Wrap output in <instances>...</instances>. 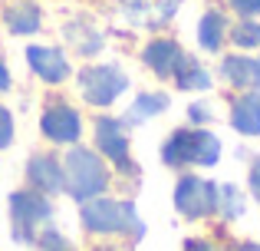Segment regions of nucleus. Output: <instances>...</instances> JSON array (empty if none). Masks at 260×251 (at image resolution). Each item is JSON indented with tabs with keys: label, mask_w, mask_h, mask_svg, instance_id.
<instances>
[{
	"label": "nucleus",
	"mask_w": 260,
	"mask_h": 251,
	"mask_svg": "<svg viewBox=\"0 0 260 251\" xmlns=\"http://www.w3.org/2000/svg\"><path fill=\"white\" fill-rule=\"evenodd\" d=\"M188 116H191V123H194V126H204V123L211 119V106H204V103H194V106L188 109Z\"/></svg>",
	"instance_id": "24"
},
{
	"label": "nucleus",
	"mask_w": 260,
	"mask_h": 251,
	"mask_svg": "<svg viewBox=\"0 0 260 251\" xmlns=\"http://www.w3.org/2000/svg\"><path fill=\"white\" fill-rule=\"evenodd\" d=\"M7 26H10V33H17V37H23V33H37L40 30V10L33 4L13 7V10L7 13Z\"/></svg>",
	"instance_id": "17"
},
{
	"label": "nucleus",
	"mask_w": 260,
	"mask_h": 251,
	"mask_svg": "<svg viewBox=\"0 0 260 251\" xmlns=\"http://www.w3.org/2000/svg\"><path fill=\"white\" fill-rule=\"evenodd\" d=\"M83 225L95 235H132L135 241L145 235V225L135 215L132 202L115 199H92L83 205Z\"/></svg>",
	"instance_id": "1"
},
{
	"label": "nucleus",
	"mask_w": 260,
	"mask_h": 251,
	"mask_svg": "<svg viewBox=\"0 0 260 251\" xmlns=\"http://www.w3.org/2000/svg\"><path fill=\"white\" fill-rule=\"evenodd\" d=\"M66 33L73 37L70 43L76 46L83 57H92V53H99V50H102V37H99L95 30H89L86 23H70V26H66Z\"/></svg>",
	"instance_id": "18"
},
{
	"label": "nucleus",
	"mask_w": 260,
	"mask_h": 251,
	"mask_svg": "<svg viewBox=\"0 0 260 251\" xmlns=\"http://www.w3.org/2000/svg\"><path fill=\"white\" fill-rule=\"evenodd\" d=\"M13 142V119H10V113L0 106V149H7Z\"/></svg>",
	"instance_id": "22"
},
{
	"label": "nucleus",
	"mask_w": 260,
	"mask_h": 251,
	"mask_svg": "<svg viewBox=\"0 0 260 251\" xmlns=\"http://www.w3.org/2000/svg\"><path fill=\"white\" fill-rule=\"evenodd\" d=\"M7 86H10V70H7V63L0 60V93H4Z\"/></svg>",
	"instance_id": "26"
},
{
	"label": "nucleus",
	"mask_w": 260,
	"mask_h": 251,
	"mask_svg": "<svg viewBox=\"0 0 260 251\" xmlns=\"http://www.w3.org/2000/svg\"><path fill=\"white\" fill-rule=\"evenodd\" d=\"M250 192H254V199L260 202V159L250 165Z\"/></svg>",
	"instance_id": "25"
},
{
	"label": "nucleus",
	"mask_w": 260,
	"mask_h": 251,
	"mask_svg": "<svg viewBox=\"0 0 260 251\" xmlns=\"http://www.w3.org/2000/svg\"><path fill=\"white\" fill-rule=\"evenodd\" d=\"M231 126L244 135H260V93H247L231 103Z\"/></svg>",
	"instance_id": "13"
},
{
	"label": "nucleus",
	"mask_w": 260,
	"mask_h": 251,
	"mask_svg": "<svg viewBox=\"0 0 260 251\" xmlns=\"http://www.w3.org/2000/svg\"><path fill=\"white\" fill-rule=\"evenodd\" d=\"M95 251H125V248H115V245H99Z\"/></svg>",
	"instance_id": "28"
},
{
	"label": "nucleus",
	"mask_w": 260,
	"mask_h": 251,
	"mask_svg": "<svg viewBox=\"0 0 260 251\" xmlns=\"http://www.w3.org/2000/svg\"><path fill=\"white\" fill-rule=\"evenodd\" d=\"M50 218H53V208L40 192H13L10 195L13 241H20V245L37 241V225H43Z\"/></svg>",
	"instance_id": "4"
},
{
	"label": "nucleus",
	"mask_w": 260,
	"mask_h": 251,
	"mask_svg": "<svg viewBox=\"0 0 260 251\" xmlns=\"http://www.w3.org/2000/svg\"><path fill=\"white\" fill-rule=\"evenodd\" d=\"M122 129H125L122 119L102 116L99 123H95V146L102 149V155H109V159L128 175V172H135V165H132V159H128V139H125Z\"/></svg>",
	"instance_id": "7"
},
{
	"label": "nucleus",
	"mask_w": 260,
	"mask_h": 251,
	"mask_svg": "<svg viewBox=\"0 0 260 251\" xmlns=\"http://www.w3.org/2000/svg\"><path fill=\"white\" fill-rule=\"evenodd\" d=\"M224 17L217 10H208L201 17V23H198V43L204 46L208 53H214V50H221V43H224Z\"/></svg>",
	"instance_id": "16"
},
{
	"label": "nucleus",
	"mask_w": 260,
	"mask_h": 251,
	"mask_svg": "<svg viewBox=\"0 0 260 251\" xmlns=\"http://www.w3.org/2000/svg\"><path fill=\"white\" fill-rule=\"evenodd\" d=\"M109 182V169L102 165V159L92 152V149H70L63 165V185L70 188V195L76 202H89L92 195H99Z\"/></svg>",
	"instance_id": "2"
},
{
	"label": "nucleus",
	"mask_w": 260,
	"mask_h": 251,
	"mask_svg": "<svg viewBox=\"0 0 260 251\" xmlns=\"http://www.w3.org/2000/svg\"><path fill=\"white\" fill-rule=\"evenodd\" d=\"M161 109H168L165 93H139L135 103L128 106V113L122 116V123H145V119H152L155 113H161Z\"/></svg>",
	"instance_id": "14"
},
{
	"label": "nucleus",
	"mask_w": 260,
	"mask_h": 251,
	"mask_svg": "<svg viewBox=\"0 0 260 251\" xmlns=\"http://www.w3.org/2000/svg\"><path fill=\"white\" fill-rule=\"evenodd\" d=\"M26 60H30V70L50 86L63 83V79L70 76V63H66V57L56 46H30V50H26Z\"/></svg>",
	"instance_id": "9"
},
{
	"label": "nucleus",
	"mask_w": 260,
	"mask_h": 251,
	"mask_svg": "<svg viewBox=\"0 0 260 251\" xmlns=\"http://www.w3.org/2000/svg\"><path fill=\"white\" fill-rule=\"evenodd\" d=\"M40 129H43L46 139L70 146V142H76L79 132H83V119H79V113L73 109V106L56 103V106H50V109L43 113V119H40Z\"/></svg>",
	"instance_id": "8"
},
{
	"label": "nucleus",
	"mask_w": 260,
	"mask_h": 251,
	"mask_svg": "<svg viewBox=\"0 0 260 251\" xmlns=\"http://www.w3.org/2000/svg\"><path fill=\"white\" fill-rule=\"evenodd\" d=\"M161 159L168 165H214L221 159V142L217 135L204 132V129H178L161 149Z\"/></svg>",
	"instance_id": "3"
},
{
	"label": "nucleus",
	"mask_w": 260,
	"mask_h": 251,
	"mask_svg": "<svg viewBox=\"0 0 260 251\" xmlns=\"http://www.w3.org/2000/svg\"><path fill=\"white\" fill-rule=\"evenodd\" d=\"M231 43L241 46V50H254L260 46V23L250 17H244L241 23H234V30H231Z\"/></svg>",
	"instance_id": "19"
},
{
	"label": "nucleus",
	"mask_w": 260,
	"mask_h": 251,
	"mask_svg": "<svg viewBox=\"0 0 260 251\" xmlns=\"http://www.w3.org/2000/svg\"><path fill=\"white\" fill-rule=\"evenodd\" d=\"M175 208L184 218H204L217 212V185L198 175H184L175 185Z\"/></svg>",
	"instance_id": "6"
},
{
	"label": "nucleus",
	"mask_w": 260,
	"mask_h": 251,
	"mask_svg": "<svg viewBox=\"0 0 260 251\" xmlns=\"http://www.w3.org/2000/svg\"><path fill=\"white\" fill-rule=\"evenodd\" d=\"M221 76L231 86H241V90H260V60L228 57L221 63Z\"/></svg>",
	"instance_id": "12"
},
{
	"label": "nucleus",
	"mask_w": 260,
	"mask_h": 251,
	"mask_svg": "<svg viewBox=\"0 0 260 251\" xmlns=\"http://www.w3.org/2000/svg\"><path fill=\"white\" fill-rule=\"evenodd\" d=\"M181 46L175 43V40H152V43L142 50V60H145V66L155 73V76H172L178 60H181Z\"/></svg>",
	"instance_id": "11"
},
{
	"label": "nucleus",
	"mask_w": 260,
	"mask_h": 251,
	"mask_svg": "<svg viewBox=\"0 0 260 251\" xmlns=\"http://www.w3.org/2000/svg\"><path fill=\"white\" fill-rule=\"evenodd\" d=\"M217 208H221V215H224L228 221L241 218V212H244V199H241V192H237L234 185L217 188Z\"/></svg>",
	"instance_id": "20"
},
{
	"label": "nucleus",
	"mask_w": 260,
	"mask_h": 251,
	"mask_svg": "<svg viewBox=\"0 0 260 251\" xmlns=\"http://www.w3.org/2000/svg\"><path fill=\"white\" fill-rule=\"evenodd\" d=\"M231 7H234L241 17H250V20L260 13V0H231Z\"/></svg>",
	"instance_id": "23"
},
{
	"label": "nucleus",
	"mask_w": 260,
	"mask_h": 251,
	"mask_svg": "<svg viewBox=\"0 0 260 251\" xmlns=\"http://www.w3.org/2000/svg\"><path fill=\"white\" fill-rule=\"evenodd\" d=\"M172 76H175V83L181 86V90H208V86H211L208 70H204L198 60H191V57L178 60V66H175Z\"/></svg>",
	"instance_id": "15"
},
{
	"label": "nucleus",
	"mask_w": 260,
	"mask_h": 251,
	"mask_svg": "<svg viewBox=\"0 0 260 251\" xmlns=\"http://www.w3.org/2000/svg\"><path fill=\"white\" fill-rule=\"evenodd\" d=\"M40 248H43V251H76L63 235L56 232V228H46V232L40 235Z\"/></svg>",
	"instance_id": "21"
},
{
	"label": "nucleus",
	"mask_w": 260,
	"mask_h": 251,
	"mask_svg": "<svg viewBox=\"0 0 260 251\" xmlns=\"http://www.w3.org/2000/svg\"><path fill=\"white\" fill-rule=\"evenodd\" d=\"M26 179L40 195H53L63 188V165L53 155H33L26 165Z\"/></svg>",
	"instance_id": "10"
},
{
	"label": "nucleus",
	"mask_w": 260,
	"mask_h": 251,
	"mask_svg": "<svg viewBox=\"0 0 260 251\" xmlns=\"http://www.w3.org/2000/svg\"><path fill=\"white\" fill-rule=\"evenodd\" d=\"M184 251H214L208 245V241H188V245H184Z\"/></svg>",
	"instance_id": "27"
},
{
	"label": "nucleus",
	"mask_w": 260,
	"mask_h": 251,
	"mask_svg": "<svg viewBox=\"0 0 260 251\" xmlns=\"http://www.w3.org/2000/svg\"><path fill=\"white\" fill-rule=\"evenodd\" d=\"M128 76L119 70L115 63H102V66H86L79 73V90H83V99L92 106H112L115 99L125 93Z\"/></svg>",
	"instance_id": "5"
}]
</instances>
